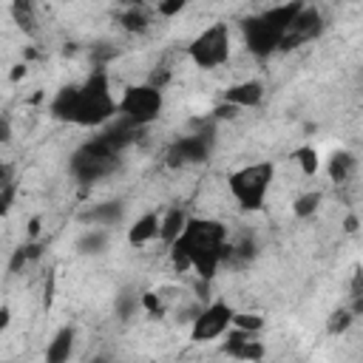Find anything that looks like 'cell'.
<instances>
[{
	"label": "cell",
	"mask_w": 363,
	"mask_h": 363,
	"mask_svg": "<svg viewBox=\"0 0 363 363\" xmlns=\"http://www.w3.org/2000/svg\"><path fill=\"white\" fill-rule=\"evenodd\" d=\"M176 272H193L201 281H213L218 267L230 258L227 227L210 216H190L184 233L167 247Z\"/></svg>",
	"instance_id": "1"
},
{
	"label": "cell",
	"mask_w": 363,
	"mask_h": 363,
	"mask_svg": "<svg viewBox=\"0 0 363 363\" xmlns=\"http://www.w3.org/2000/svg\"><path fill=\"white\" fill-rule=\"evenodd\" d=\"M51 116L74 122L79 128H99L116 113V99L111 94V79L105 71H94L82 85L60 88L51 99Z\"/></svg>",
	"instance_id": "2"
},
{
	"label": "cell",
	"mask_w": 363,
	"mask_h": 363,
	"mask_svg": "<svg viewBox=\"0 0 363 363\" xmlns=\"http://www.w3.org/2000/svg\"><path fill=\"white\" fill-rule=\"evenodd\" d=\"M303 3H284V6H272L264 9L261 14H252L250 20L241 23V34H244V45L252 57L264 60L269 54H275L292 26V20L301 14Z\"/></svg>",
	"instance_id": "3"
},
{
	"label": "cell",
	"mask_w": 363,
	"mask_h": 363,
	"mask_svg": "<svg viewBox=\"0 0 363 363\" xmlns=\"http://www.w3.org/2000/svg\"><path fill=\"white\" fill-rule=\"evenodd\" d=\"M272 182H275L272 162H250V164H241L227 173V190H230L233 201L247 213L264 210Z\"/></svg>",
	"instance_id": "4"
},
{
	"label": "cell",
	"mask_w": 363,
	"mask_h": 363,
	"mask_svg": "<svg viewBox=\"0 0 363 363\" xmlns=\"http://www.w3.org/2000/svg\"><path fill=\"white\" fill-rule=\"evenodd\" d=\"M164 108V94L162 88H156L153 82H139V85H128L119 99H116V113L122 122H128L130 128H147L162 116Z\"/></svg>",
	"instance_id": "5"
},
{
	"label": "cell",
	"mask_w": 363,
	"mask_h": 363,
	"mask_svg": "<svg viewBox=\"0 0 363 363\" xmlns=\"http://www.w3.org/2000/svg\"><path fill=\"white\" fill-rule=\"evenodd\" d=\"M187 57L201 71H216L230 62L233 57V34L227 23H210L204 26L187 45Z\"/></svg>",
	"instance_id": "6"
},
{
	"label": "cell",
	"mask_w": 363,
	"mask_h": 363,
	"mask_svg": "<svg viewBox=\"0 0 363 363\" xmlns=\"http://www.w3.org/2000/svg\"><path fill=\"white\" fill-rule=\"evenodd\" d=\"M233 318L235 309L227 301H210L201 306V312L196 315V320L190 323V340L193 343H213L218 337H224L233 329Z\"/></svg>",
	"instance_id": "7"
},
{
	"label": "cell",
	"mask_w": 363,
	"mask_h": 363,
	"mask_svg": "<svg viewBox=\"0 0 363 363\" xmlns=\"http://www.w3.org/2000/svg\"><path fill=\"white\" fill-rule=\"evenodd\" d=\"M218 349H221V354H227L230 360H238V363H258L267 354L264 340L258 335H250L241 329H230Z\"/></svg>",
	"instance_id": "8"
},
{
	"label": "cell",
	"mask_w": 363,
	"mask_h": 363,
	"mask_svg": "<svg viewBox=\"0 0 363 363\" xmlns=\"http://www.w3.org/2000/svg\"><path fill=\"white\" fill-rule=\"evenodd\" d=\"M210 153V136L204 133H190V136H182L170 145L167 150V164L173 167H184V164H196V162H204Z\"/></svg>",
	"instance_id": "9"
},
{
	"label": "cell",
	"mask_w": 363,
	"mask_h": 363,
	"mask_svg": "<svg viewBox=\"0 0 363 363\" xmlns=\"http://www.w3.org/2000/svg\"><path fill=\"white\" fill-rule=\"evenodd\" d=\"M264 94H267L264 82L255 79V77H247V79H238V82L227 85L224 94H221V102L244 111V108H258L264 102Z\"/></svg>",
	"instance_id": "10"
},
{
	"label": "cell",
	"mask_w": 363,
	"mask_h": 363,
	"mask_svg": "<svg viewBox=\"0 0 363 363\" xmlns=\"http://www.w3.org/2000/svg\"><path fill=\"white\" fill-rule=\"evenodd\" d=\"M320 23H323V20H320V11L312 9V6H303L301 14L292 20V26H289V31H286V37H284V43H281V51L295 48V45H301V43L318 37Z\"/></svg>",
	"instance_id": "11"
},
{
	"label": "cell",
	"mask_w": 363,
	"mask_h": 363,
	"mask_svg": "<svg viewBox=\"0 0 363 363\" xmlns=\"http://www.w3.org/2000/svg\"><path fill=\"white\" fill-rule=\"evenodd\" d=\"M162 233V213L159 210H147L142 216H136L128 224V244L130 247H147L159 238Z\"/></svg>",
	"instance_id": "12"
},
{
	"label": "cell",
	"mask_w": 363,
	"mask_h": 363,
	"mask_svg": "<svg viewBox=\"0 0 363 363\" xmlns=\"http://www.w3.org/2000/svg\"><path fill=\"white\" fill-rule=\"evenodd\" d=\"M74 349H77V329L68 323V326H60L48 346H45V354H43V363H71L74 357Z\"/></svg>",
	"instance_id": "13"
},
{
	"label": "cell",
	"mask_w": 363,
	"mask_h": 363,
	"mask_svg": "<svg viewBox=\"0 0 363 363\" xmlns=\"http://www.w3.org/2000/svg\"><path fill=\"white\" fill-rule=\"evenodd\" d=\"M187 221H190V213H187L184 207H170V210H164V213H162V233H159V241H162L164 247H170V244L184 233Z\"/></svg>",
	"instance_id": "14"
},
{
	"label": "cell",
	"mask_w": 363,
	"mask_h": 363,
	"mask_svg": "<svg viewBox=\"0 0 363 363\" xmlns=\"http://www.w3.org/2000/svg\"><path fill=\"white\" fill-rule=\"evenodd\" d=\"M354 167H357V159H354L349 150H335V153L326 159V176H329V182H335V184H343V182L354 173Z\"/></svg>",
	"instance_id": "15"
},
{
	"label": "cell",
	"mask_w": 363,
	"mask_h": 363,
	"mask_svg": "<svg viewBox=\"0 0 363 363\" xmlns=\"http://www.w3.org/2000/svg\"><path fill=\"white\" fill-rule=\"evenodd\" d=\"M153 23V14L147 6H128L122 14H119V26L128 31V34H142L147 31Z\"/></svg>",
	"instance_id": "16"
},
{
	"label": "cell",
	"mask_w": 363,
	"mask_h": 363,
	"mask_svg": "<svg viewBox=\"0 0 363 363\" xmlns=\"http://www.w3.org/2000/svg\"><path fill=\"white\" fill-rule=\"evenodd\" d=\"M292 162H295V167H298L306 179L318 176V170H320V153H318L315 145H298V147L292 150Z\"/></svg>",
	"instance_id": "17"
},
{
	"label": "cell",
	"mask_w": 363,
	"mask_h": 363,
	"mask_svg": "<svg viewBox=\"0 0 363 363\" xmlns=\"http://www.w3.org/2000/svg\"><path fill=\"white\" fill-rule=\"evenodd\" d=\"M323 204V193L320 190H301L292 199V216L295 218H312Z\"/></svg>",
	"instance_id": "18"
},
{
	"label": "cell",
	"mask_w": 363,
	"mask_h": 363,
	"mask_svg": "<svg viewBox=\"0 0 363 363\" xmlns=\"http://www.w3.org/2000/svg\"><path fill=\"white\" fill-rule=\"evenodd\" d=\"M122 204L119 201H105V204H96L91 213H88V218L94 221V227H102V230H108V227H113V224H119L122 221Z\"/></svg>",
	"instance_id": "19"
},
{
	"label": "cell",
	"mask_w": 363,
	"mask_h": 363,
	"mask_svg": "<svg viewBox=\"0 0 363 363\" xmlns=\"http://www.w3.org/2000/svg\"><path fill=\"white\" fill-rule=\"evenodd\" d=\"M354 312H352V306H337V309H332L329 312V318H326V332L329 335H346L349 329H352V323H354Z\"/></svg>",
	"instance_id": "20"
},
{
	"label": "cell",
	"mask_w": 363,
	"mask_h": 363,
	"mask_svg": "<svg viewBox=\"0 0 363 363\" xmlns=\"http://www.w3.org/2000/svg\"><path fill=\"white\" fill-rule=\"evenodd\" d=\"M264 326H267L264 315H258V312H238V309H235L233 329H241V332H250V335H261Z\"/></svg>",
	"instance_id": "21"
},
{
	"label": "cell",
	"mask_w": 363,
	"mask_h": 363,
	"mask_svg": "<svg viewBox=\"0 0 363 363\" xmlns=\"http://www.w3.org/2000/svg\"><path fill=\"white\" fill-rule=\"evenodd\" d=\"M14 193H17V182L11 179V167H3V182H0V210L3 213H9Z\"/></svg>",
	"instance_id": "22"
},
{
	"label": "cell",
	"mask_w": 363,
	"mask_h": 363,
	"mask_svg": "<svg viewBox=\"0 0 363 363\" xmlns=\"http://www.w3.org/2000/svg\"><path fill=\"white\" fill-rule=\"evenodd\" d=\"M11 14H14V23L23 28V31H31L34 28V6L31 3H11Z\"/></svg>",
	"instance_id": "23"
},
{
	"label": "cell",
	"mask_w": 363,
	"mask_h": 363,
	"mask_svg": "<svg viewBox=\"0 0 363 363\" xmlns=\"http://www.w3.org/2000/svg\"><path fill=\"white\" fill-rule=\"evenodd\" d=\"M184 9H187V3H184V0H164V3H159V6H156V14H159V17H164V20H170V17L182 14Z\"/></svg>",
	"instance_id": "24"
},
{
	"label": "cell",
	"mask_w": 363,
	"mask_h": 363,
	"mask_svg": "<svg viewBox=\"0 0 363 363\" xmlns=\"http://www.w3.org/2000/svg\"><path fill=\"white\" fill-rule=\"evenodd\" d=\"M9 323H11V309H9V303H3V309H0V329H9Z\"/></svg>",
	"instance_id": "25"
},
{
	"label": "cell",
	"mask_w": 363,
	"mask_h": 363,
	"mask_svg": "<svg viewBox=\"0 0 363 363\" xmlns=\"http://www.w3.org/2000/svg\"><path fill=\"white\" fill-rule=\"evenodd\" d=\"M343 230H346V233H354V230H357V218H354V216H349V218L343 221Z\"/></svg>",
	"instance_id": "26"
},
{
	"label": "cell",
	"mask_w": 363,
	"mask_h": 363,
	"mask_svg": "<svg viewBox=\"0 0 363 363\" xmlns=\"http://www.w3.org/2000/svg\"><path fill=\"white\" fill-rule=\"evenodd\" d=\"M91 363H108V360H102V357H94V360H91Z\"/></svg>",
	"instance_id": "27"
}]
</instances>
